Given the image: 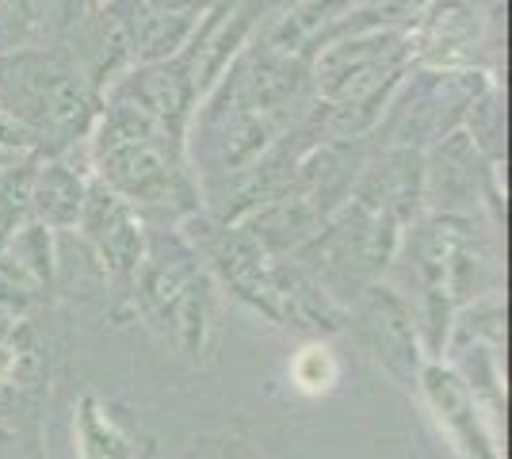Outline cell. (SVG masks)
<instances>
[{"label": "cell", "mask_w": 512, "mask_h": 459, "mask_svg": "<svg viewBox=\"0 0 512 459\" xmlns=\"http://www.w3.org/2000/svg\"><path fill=\"white\" fill-rule=\"evenodd\" d=\"M184 459H268V456L249 437H241V433H218V437L195 440L192 456Z\"/></svg>", "instance_id": "16"}, {"label": "cell", "mask_w": 512, "mask_h": 459, "mask_svg": "<svg viewBox=\"0 0 512 459\" xmlns=\"http://www.w3.org/2000/svg\"><path fill=\"white\" fill-rule=\"evenodd\" d=\"M73 444L77 459H138V444L111 414L100 394L85 391L73 406Z\"/></svg>", "instance_id": "14"}, {"label": "cell", "mask_w": 512, "mask_h": 459, "mask_svg": "<svg viewBox=\"0 0 512 459\" xmlns=\"http://www.w3.org/2000/svg\"><path fill=\"white\" fill-rule=\"evenodd\" d=\"M402 234L406 230L394 219L348 199L302 241L291 261L348 310L363 287L379 284L386 268L398 261Z\"/></svg>", "instance_id": "4"}, {"label": "cell", "mask_w": 512, "mask_h": 459, "mask_svg": "<svg viewBox=\"0 0 512 459\" xmlns=\"http://www.w3.org/2000/svg\"><path fill=\"white\" fill-rule=\"evenodd\" d=\"M104 96L123 100L142 115H150L161 131L188 146V127H192V115L199 108V92H195L192 66L184 54H176L169 62H146V66L123 69L104 88Z\"/></svg>", "instance_id": "10"}, {"label": "cell", "mask_w": 512, "mask_h": 459, "mask_svg": "<svg viewBox=\"0 0 512 459\" xmlns=\"http://www.w3.org/2000/svg\"><path fill=\"white\" fill-rule=\"evenodd\" d=\"M88 157H92V176L107 192L127 199L153 226H180L203 207L199 180L184 150H172L161 142H115L88 150Z\"/></svg>", "instance_id": "5"}, {"label": "cell", "mask_w": 512, "mask_h": 459, "mask_svg": "<svg viewBox=\"0 0 512 459\" xmlns=\"http://www.w3.org/2000/svg\"><path fill=\"white\" fill-rule=\"evenodd\" d=\"M218 280L195 245L176 226H153L146 234V257L130 287V310L146 326L184 352L192 364H207L218 341Z\"/></svg>", "instance_id": "1"}, {"label": "cell", "mask_w": 512, "mask_h": 459, "mask_svg": "<svg viewBox=\"0 0 512 459\" xmlns=\"http://www.w3.org/2000/svg\"><path fill=\"white\" fill-rule=\"evenodd\" d=\"M501 23L497 0H428L425 16L409 31L417 66L428 69H482Z\"/></svg>", "instance_id": "9"}, {"label": "cell", "mask_w": 512, "mask_h": 459, "mask_svg": "<svg viewBox=\"0 0 512 459\" xmlns=\"http://www.w3.org/2000/svg\"><path fill=\"white\" fill-rule=\"evenodd\" d=\"M287 375H291V387L299 394L321 398V394H329L341 383V360H337V352L329 349L325 337H310V341L291 356Z\"/></svg>", "instance_id": "15"}, {"label": "cell", "mask_w": 512, "mask_h": 459, "mask_svg": "<svg viewBox=\"0 0 512 459\" xmlns=\"http://www.w3.org/2000/svg\"><path fill=\"white\" fill-rule=\"evenodd\" d=\"M104 92L65 50L16 46L0 54V108L23 123L43 157L81 146L100 115Z\"/></svg>", "instance_id": "2"}, {"label": "cell", "mask_w": 512, "mask_h": 459, "mask_svg": "<svg viewBox=\"0 0 512 459\" xmlns=\"http://www.w3.org/2000/svg\"><path fill=\"white\" fill-rule=\"evenodd\" d=\"M23 23H27V4L23 0H0V54L16 50Z\"/></svg>", "instance_id": "17"}, {"label": "cell", "mask_w": 512, "mask_h": 459, "mask_svg": "<svg viewBox=\"0 0 512 459\" xmlns=\"http://www.w3.org/2000/svg\"><path fill=\"white\" fill-rule=\"evenodd\" d=\"M413 394L421 398L436 433L444 437L455 459H505L497 414L448 360H425Z\"/></svg>", "instance_id": "7"}, {"label": "cell", "mask_w": 512, "mask_h": 459, "mask_svg": "<svg viewBox=\"0 0 512 459\" xmlns=\"http://www.w3.org/2000/svg\"><path fill=\"white\" fill-rule=\"evenodd\" d=\"M348 199L394 219L406 230L425 211V150L383 146L379 153H367Z\"/></svg>", "instance_id": "11"}, {"label": "cell", "mask_w": 512, "mask_h": 459, "mask_svg": "<svg viewBox=\"0 0 512 459\" xmlns=\"http://www.w3.org/2000/svg\"><path fill=\"white\" fill-rule=\"evenodd\" d=\"M321 222L325 219H321L306 199L295 196V192H283V196L253 207V211L241 219V226H245L272 257H291L302 241L318 230Z\"/></svg>", "instance_id": "13"}, {"label": "cell", "mask_w": 512, "mask_h": 459, "mask_svg": "<svg viewBox=\"0 0 512 459\" xmlns=\"http://www.w3.org/2000/svg\"><path fill=\"white\" fill-rule=\"evenodd\" d=\"M398 257H409V272L417 295L448 299L455 310L505 291L497 226L478 215H451V211H421L406 226Z\"/></svg>", "instance_id": "3"}, {"label": "cell", "mask_w": 512, "mask_h": 459, "mask_svg": "<svg viewBox=\"0 0 512 459\" xmlns=\"http://www.w3.org/2000/svg\"><path fill=\"white\" fill-rule=\"evenodd\" d=\"M344 329H352L356 345H360L371 364L383 375H390L402 391L413 394L417 375L425 368V349H421V333L413 322V310L402 291L390 284H371L344 310Z\"/></svg>", "instance_id": "6"}, {"label": "cell", "mask_w": 512, "mask_h": 459, "mask_svg": "<svg viewBox=\"0 0 512 459\" xmlns=\"http://www.w3.org/2000/svg\"><path fill=\"white\" fill-rule=\"evenodd\" d=\"M88 4V12H92V8H100V4H107V0H85Z\"/></svg>", "instance_id": "18"}, {"label": "cell", "mask_w": 512, "mask_h": 459, "mask_svg": "<svg viewBox=\"0 0 512 459\" xmlns=\"http://www.w3.org/2000/svg\"><path fill=\"white\" fill-rule=\"evenodd\" d=\"M77 234L88 245V253L96 257L104 280L115 291V299L130 310V287H134V276H138V264L146 257L150 222L142 219L127 199L107 192L104 184L92 176L81 219H77Z\"/></svg>", "instance_id": "8"}, {"label": "cell", "mask_w": 512, "mask_h": 459, "mask_svg": "<svg viewBox=\"0 0 512 459\" xmlns=\"http://www.w3.org/2000/svg\"><path fill=\"white\" fill-rule=\"evenodd\" d=\"M88 180L92 165L65 150L54 157H39L35 176H31V222H39L46 230H77L81 207L88 196Z\"/></svg>", "instance_id": "12"}, {"label": "cell", "mask_w": 512, "mask_h": 459, "mask_svg": "<svg viewBox=\"0 0 512 459\" xmlns=\"http://www.w3.org/2000/svg\"><path fill=\"white\" fill-rule=\"evenodd\" d=\"M0 241H4V238H0Z\"/></svg>", "instance_id": "19"}]
</instances>
